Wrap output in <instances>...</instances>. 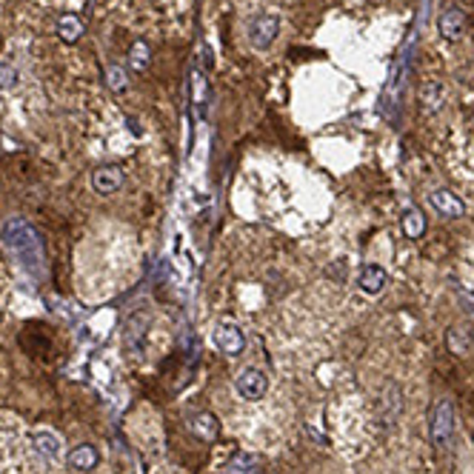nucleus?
<instances>
[{"label": "nucleus", "instance_id": "obj_1", "mask_svg": "<svg viewBox=\"0 0 474 474\" xmlns=\"http://www.w3.org/2000/svg\"><path fill=\"white\" fill-rule=\"evenodd\" d=\"M0 235H3L6 249L15 255V260H20L23 269H29V272H40L43 269V243H40L38 232L31 229L26 220L12 217Z\"/></svg>", "mask_w": 474, "mask_h": 474}, {"label": "nucleus", "instance_id": "obj_2", "mask_svg": "<svg viewBox=\"0 0 474 474\" xmlns=\"http://www.w3.org/2000/svg\"><path fill=\"white\" fill-rule=\"evenodd\" d=\"M235 389H237V394H240L246 403H258V400L266 397V392H269V377H266V371L258 369V366H246V369L235 377Z\"/></svg>", "mask_w": 474, "mask_h": 474}, {"label": "nucleus", "instance_id": "obj_3", "mask_svg": "<svg viewBox=\"0 0 474 474\" xmlns=\"http://www.w3.org/2000/svg\"><path fill=\"white\" fill-rule=\"evenodd\" d=\"M277 35H280V17L277 15L263 12V15H258L255 20L249 23V43H251V49H255V52L272 49Z\"/></svg>", "mask_w": 474, "mask_h": 474}, {"label": "nucleus", "instance_id": "obj_4", "mask_svg": "<svg viewBox=\"0 0 474 474\" xmlns=\"http://www.w3.org/2000/svg\"><path fill=\"white\" fill-rule=\"evenodd\" d=\"M212 340L217 346V352H223L226 357H240L246 352V334L237 323H217L212 332Z\"/></svg>", "mask_w": 474, "mask_h": 474}, {"label": "nucleus", "instance_id": "obj_5", "mask_svg": "<svg viewBox=\"0 0 474 474\" xmlns=\"http://www.w3.org/2000/svg\"><path fill=\"white\" fill-rule=\"evenodd\" d=\"M454 434V408L449 400H437L434 412H431V440L434 446H449V440Z\"/></svg>", "mask_w": 474, "mask_h": 474}, {"label": "nucleus", "instance_id": "obj_6", "mask_svg": "<svg viewBox=\"0 0 474 474\" xmlns=\"http://www.w3.org/2000/svg\"><path fill=\"white\" fill-rule=\"evenodd\" d=\"M146 332H149V314H143V311L132 314V318L123 323V346L132 357L140 355L143 343H146Z\"/></svg>", "mask_w": 474, "mask_h": 474}, {"label": "nucleus", "instance_id": "obj_7", "mask_svg": "<svg viewBox=\"0 0 474 474\" xmlns=\"http://www.w3.org/2000/svg\"><path fill=\"white\" fill-rule=\"evenodd\" d=\"M429 206L440 217H449V220H457L466 214V203L454 192H449V188H434V192H429Z\"/></svg>", "mask_w": 474, "mask_h": 474}, {"label": "nucleus", "instance_id": "obj_8", "mask_svg": "<svg viewBox=\"0 0 474 474\" xmlns=\"http://www.w3.org/2000/svg\"><path fill=\"white\" fill-rule=\"evenodd\" d=\"M123 186V169L120 166H101L91 172V188L98 195H114Z\"/></svg>", "mask_w": 474, "mask_h": 474}, {"label": "nucleus", "instance_id": "obj_9", "mask_svg": "<svg viewBox=\"0 0 474 474\" xmlns=\"http://www.w3.org/2000/svg\"><path fill=\"white\" fill-rule=\"evenodd\" d=\"M386 283H389V274H386L383 266H377V263H366L360 269V274H357V286L366 295H380L386 289Z\"/></svg>", "mask_w": 474, "mask_h": 474}, {"label": "nucleus", "instance_id": "obj_10", "mask_svg": "<svg viewBox=\"0 0 474 474\" xmlns=\"http://www.w3.org/2000/svg\"><path fill=\"white\" fill-rule=\"evenodd\" d=\"M437 29H440V35H443L446 40H460L463 31H466V12L457 9V6L446 9L443 15L437 17Z\"/></svg>", "mask_w": 474, "mask_h": 474}, {"label": "nucleus", "instance_id": "obj_11", "mask_svg": "<svg viewBox=\"0 0 474 474\" xmlns=\"http://www.w3.org/2000/svg\"><path fill=\"white\" fill-rule=\"evenodd\" d=\"M188 429H192L195 437L206 440V443H214V440L220 437V420H217V415H212V412H198V415H192V417H188Z\"/></svg>", "mask_w": 474, "mask_h": 474}, {"label": "nucleus", "instance_id": "obj_12", "mask_svg": "<svg viewBox=\"0 0 474 474\" xmlns=\"http://www.w3.org/2000/svg\"><path fill=\"white\" fill-rule=\"evenodd\" d=\"M443 98H446V86L440 80H426L420 86V106L426 114H434L443 109Z\"/></svg>", "mask_w": 474, "mask_h": 474}, {"label": "nucleus", "instance_id": "obj_13", "mask_svg": "<svg viewBox=\"0 0 474 474\" xmlns=\"http://www.w3.org/2000/svg\"><path fill=\"white\" fill-rule=\"evenodd\" d=\"M83 31H86L83 17H77V15H72V12H63V15L57 17V38H60L63 43H77V40L83 38Z\"/></svg>", "mask_w": 474, "mask_h": 474}, {"label": "nucleus", "instance_id": "obj_14", "mask_svg": "<svg viewBox=\"0 0 474 474\" xmlns=\"http://www.w3.org/2000/svg\"><path fill=\"white\" fill-rule=\"evenodd\" d=\"M426 214L420 212V209H406L403 212V217H400V229H403V235L408 237V240H420L423 235H426Z\"/></svg>", "mask_w": 474, "mask_h": 474}, {"label": "nucleus", "instance_id": "obj_15", "mask_svg": "<svg viewBox=\"0 0 474 474\" xmlns=\"http://www.w3.org/2000/svg\"><path fill=\"white\" fill-rule=\"evenodd\" d=\"M98 460H101V454H98V449H94V446H77V449L69 452L66 466L72 471H91L94 466H98Z\"/></svg>", "mask_w": 474, "mask_h": 474}, {"label": "nucleus", "instance_id": "obj_16", "mask_svg": "<svg viewBox=\"0 0 474 474\" xmlns=\"http://www.w3.org/2000/svg\"><path fill=\"white\" fill-rule=\"evenodd\" d=\"M31 446H35L46 460H57L60 457V437L52 431H35L31 434Z\"/></svg>", "mask_w": 474, "mask_h": 474}, {"label": "nucleus", "instance_id": "obj_17", "mask_svg": "<svg viewBox=\"0 0 474 474\" xmlns=\"http://www.w3.org/2000/svg\"><path fill=\"white\" fill-rule=\"evenodd\" d=\"M149 63H151V49H149V43H146V40H135L132 49H129V66H132L135 72H146Z\"/></svg>", "mask_w": 474, "mask_h": 474}, {"label": "nucleus", "instance_id": "obj_18", "mask_svg": "<svg viewBox=\"0 0 474 474\" xmlns=\"http://www.w3.org/2000/svg\"><path fill=\"white\" fill-rule=\"evenodd\" d=\"M449 349H452L454 355H468V352H471V337L463 334L457 326L449 329Z\"/></svg>", "mask_w": 474, "mask_h": 474}, {"label": "nucleus", "instance_id": "obj_19", "mask_svg": "<svg viewBox=\"0 0 474 474\" xmlns=\"http://www.w3.org/2000/svg\"><path fill=\"white\" fill-rule=\"evenodd\" d=\"M260 466V457L258 454H237L235 463H232V471L235 474H255Z\"/></svg>", "mask_w": 474, "mask_h": 474}, {"label": "nucleus", "instance_id": "obj_20", "mask_svg": "<svg viewBox=\"0 0 474 474\" xmlns=\"http://www.w3.org/2000/svg\"><path fill=\"white\" fill-rule=\"evenodd\" d=\"M106 83H109V89H112V91H123L126 86H129L123 66H109V72H106Z\"/></svg>", "mask_w": 474, "mask_h": 474}, {"label": "nucleus", "instance_id": "obj_21", "mask_svg": "<svg viewBox=\"0 0 474 474\" xmlns=\"http://www.w3.org/2000/svg\"><path fill=\"white\" fill-rule=\"evenodd\" d=\"M17 86V69L9 66V63H0V89L9 91Z\"/></svg>", "mask_w": 474, "mask_h": 474}]
</instances>
